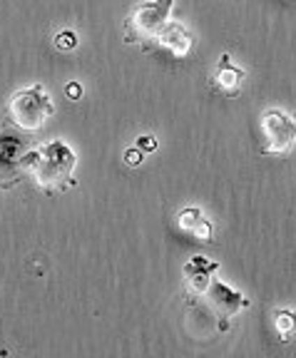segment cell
Returning a JSON list of instances; mask_svg holds the SVG:
<instances>
[{
  "label": "cell",
  "instance_id": "3",
  "mask_svg": "<svg viewBox=\"0 0 296 358\" xmlns=\"http://www.w3.org/2000/svg\"><path fill=\"white\" fill-rule=\"evenodd\" d=\"M212 269L207 264L205 267V274H197L194 269H184L189 276V284H192V289L197 291V294H202L207 299V304H209V308H214L216 313L222 318H232L237 311H242V308L249 306V299H244L242 294H237L234 289H229V286H224L222 281H216L214 276H212Z\"/></svg>",
  "mask_w": 296,
  "mask_h": 358
},
{
  "label": "cell",
  "instance_id": "8",
  "mask_svg": "<svg viewBox=\"0 0 296 358\" xmlns=\"http://www.w3.org/2000/svg\"><path fill=\"white\" fill-rule=\"evenodd\" d=\"M242 82H244V73L229 63V55H222V60H219V70H216V75H214V85L219 87L224 95H237L239 87H242Z\"/></svg>",
  "mask_w": 296,
  "mask_h": 358
},
{
  "label": "cell",
  "instance_id": "11",
  "mask_svg": "<svg viewBox=\"0 0 296 358\" xmlns=\"http://www.w3.org/2000/svg\"><path fill=\"white\" fill-rule=\"evenodd\" d=\"M154 147H157V142H154V137H152V135L140 137V142H137V149H140V152H152Z\"/></svg>",
  "mask_w": 296,
  "mask_h": 358
},
{
  "label": "cell",
  "instance_id": "9",
  "mask_svg": "<svg viewBox=\"0 0 296 358\" xmlns=\"http://www.w3.org/2000/svg\"><path fill=\"white\" fill-rule=\"evenodd\" d=\"M274 326H276V331H279L281 341H291V336H294V313L276 311L274 313Z\"/></svg>",
  "mask_w": 296,
  "mask_h": 358
},
{
  "label": "cell",
  "instance_id": "4",
  "mask_svg": "<svg viewBox=\"0 0 296 358\" xmlns=\"http://www.w3.org/2000/svg\"><path fill=\"white\" fill-rule=\"evenodd\" d=\"M172 10V0H147L140 3L127 15L125 38L127 43H142V40H157L162 28L167 25V17Z\"/></svg>",
  "mask_w": 296,
  "mask_h": 358
},
{
  "label": "cell",
  "instance_id": "5",
  "mask_svg": "<svg viewBox=\"0 0 296 358\" xmlns=\"http://www.w3.org/2000/svg\"><path fill=\"white\" fill-rule=\"evenodd\" d=\"M259 130H262L264 154H286L294 149L296 125L289 114L279 112V110H267L259 119Z\"/></svg>",
  "mask_w": 296,
  "mask_h": 358
},
{
  "label": "cell",
  "instance_id": "7",
  "mask_svg": "<svg viewBox=\"0 0 296 358\" xmlns=\"http://www.w3.org/2000/svg\"><path fill=\"white\" fill-rule=\"evenodd\" d=\"M177 227L182 229V232H189L194 237L200 239V241H209L212 239V224L209 219H205L200 209H184L177 214Z\"/></svg>",
  "mask_w": 296,
  "mask_h": 358
},
{
  "label": "cell",
  "instance_id": "2",
  "mask_svg": "<svg viewBox=\"0 0 296 358\" xmlns=\"http://www.w3.org/2000/svg\"><path fill=\"white\" fill-rule=\"evenodd\" d=\"M52 112H55V107H52L50 97L45 95L40 85L15 92L8 103V119L23 132L40 130Z\"/></svg>",
  "mask_w": 296,
  "mask_h": 358
},
{
  "label": "cell",
  "instance_id": "10",
  "mask_svg": "<svg viewBox=\"0 0 296 358\" xmlns=\"http://www.w3.org/2000/svg\"><path fill=\"white\" fill-rule=\"evenodd\" d=\"M75 45H77V38H75V33H70V30H63V33L55 35L57 50H73Z\"/></svg>",
  "mask_w": 296,
  "mask_h": 358
},
{
  "label": "cell",
  "instance_id": "12",
  "mask_svg": "<svg viewBox=\"0 0 296 358\" xmlns=\"http://www.w3.org/2000/svg\"><path fill=\"white\" fill-rule=\"evenodd\" d=\"M125 162L130 167H137L140 162H142V152H140V149H127V152H125Z\"/></svg>",
  "mask_w": 296,
  "mask_h": 358
},
{
  "label": "cell",
  "instance_id": "13",
  "mask_svg": "<svg viewBox=\"0 0 296 358\" xmlns=\"http://www.w3.org/2000/svg\"><path fill=\"white\" fill-rule=\"evenodd\" d=\"M65 95H68L70 100H80V95H82V87L77 85V82H70V85L65 87Z\"/></svg>",
  "mask_w": 296,
  "mask_h": 358
},
{
  "label": "cell",
  "instance_id": "6",
  "mask_svg": "<svg viewBox=\"0 0 296 358\" xmlns=\"http://www.w3.org/2000/svg\"><path fill=\"white\" fill-rule=\"evenodd\" d=\"M157 43H160L165 50H170L175 57H187L194 45L192 33L179 23H167L165 28H162V33L157 35Z\"/></svg>",
  "mask_w": 296,
  "mask_h": 358
},
{
  "label": "cell",
  "instance_id": "1",
  "mask_svg": "<svg viewBox=\"0 0 296 358\" xmlns=\"http://www.w3.org/2000/svg\"><path fill=\"white\" fill-rule=\"evenodd\" d=\"M75 162H77L75 152L60 140L45 144L38 152H30L23 159V165L33 172V179L38 182V187L47 189V192L68 184L70 174L75 170Z\"/></svg>",
  "mask_w": 296,
  "mask_h": 358
}]
</instances>
